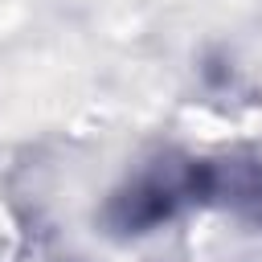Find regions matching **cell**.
I'll return each mask as SVG.
<instances>
[{
	"mask_svg": "<svg viewBox=\"0 0 262 262\" xmlns=\"http://www.w3.org/2000/svg\"><path fill=\"white\" fill-rule=\"evenodd\" d=\"M4 258H8V250H4V246H0V262H4Z\"/></svg>",
	"mask_w": 262,
	"mask_h": 262,
	"instance_id": "cell-1",
	"label": "cell"
}]
</instances>
